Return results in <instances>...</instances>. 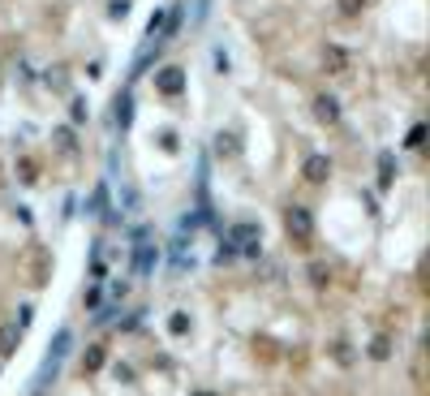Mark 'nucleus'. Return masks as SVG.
<instances>
[{"instance_id": "423d86ee", "label": "nucleus", "mask_w": 430, "mask_h": 396, "mask_svg": "<svg viewBox=\"0 0 430 396\" xmlns=\"http://www.w3.org/2000/svg\"><path fill=\"white\" fill-rule=\"evenodd\" d=\"M69 341H74V336H69V332H61V336H57V345H52V353H47V362H43V379H52V375H57V366H61V358L69 353Z\"/></svg>"}, {"instance_id": "f8f14e48", "label": "nucleus", "mask_w": 430, "mask_h": 396, "mask_svg": "<svg viewBox=\"0 0 430 396\" xmlns=\"http://www.w3.org/2000/svg\"><path fill=\"white\" fill-rule=\"evenodd\" d=\"M99 366H103V349H99V345H91V349L82 353V370H99Z\"/></svg>"}, {"instance_id": "6ab92c4d", "label": "nucleus", "mask_w": 430, "mask_h": 396, "mask_svg": "<svg viewBox=\"0 0 430 396\" xmlns=\"http://www.w3.org/2000/svg\"><path fill=\"white\" fill-rule=\"evenodd\" d=\"M108 13H112V18H121V13H129V0H112V5H108Z\"/></svg>"}, {"instance_id": "7ed1b4c3", "label": "nucleus", "mask_w": 430, "mask_h": 396, "mask_svg": "<svg viewBox=\"0 0 430 396\" xmlns=\"http://www.w3.org/2000/svg\"><path fill=\"white\" fill-rule=\"evenodd\" d=\"M155 86L164 91V95H181V91H185V69H177V65L159 69V74H155Z\"/></svg>"}, {"instance_id": "39448f33", "label": "nucleus", "mask_w": 430, "mask_h": 396, "mask_svg": "<svg viewBox=\"0 0 430 396\" xmlns=\"http://www.w3.org/2000/svg\"><path fill=\"white\" fill-rule=\"evenodd\" d=\"M314 117H318L322 125H336V121H340V99H336V95H318V99H314Z\"/></svg>"}, {"instance_id": "9b49d317", "label": "nucleus", "mask_w": 430, "mask_h": 396, "mask_svg": "<svg viewBox=\"0 0 430 396\" xmlns=\"http://www.w3.org/2000/svg\"><path fill=\"white\" fill-rule=\"evenodd\" d=\"M215 151H220V155H237V134H215Z\"/></svg>"}, {"instance_id": "a211bd4d", "label": "nucleus", "mask_w": 430, "mask_h": 396, "mask_svg": "<svg viewBox=\"0 0 430 396\" xmlns=\"http://www.w3.org/2000/svg\"><path fill=\"white\" fill-rule=\"evenodd\" d=\"M117 121H121V125H129V99H125V95L117 99Z\"/></svg>"}, {"instance_id": "aec40b11", "label": "nucleus", "mask_w": 430, "mask_h": 396, "mask_svg": "<svg viewBox=\"0 0 430 396\" xmlns=\"http://www.w3.org/2000/svg\"><path fill=\"white\" fill-rule=\"evenodd\" d=\"M361 5H366V0H340V9H344V13H357Z\"/></svg>"}, {"instance_id": "20e7f679", "label": "nucleus", "mask_w": 430, "mask_h": 396, "mask_svg": "<svg viewBox=\"0 0 430 396\" xmlns=\"http://www.w3.org/2000/svg\"><path fill=\"white\" fill-rule=\"evenodd\" d=\"M301 173H306V181H314V186H322L332 177V159L327 155H310L306 164H301Z\"/></svg>"}, {"instance_id": "ddd939ff", "label": "nucleus", "mask_w": 430, "mask_h": 396, "mask_svg": "<svg viewBox=\"0 0 430 396\" xmlns=\"http://www.w3.org/2000/svg\"><path fill=\"white\" fill-rule=\"evenodd\" d=\"M392 168H396V159H392V151H383V155H379V181H383V186L392 181Z\"/></svg>"}, {"instance_id": "2eb2a0df", "label": "nucleus", "mask_w": 430, "mask_h": 396, "mask_svg": "<svg viewBox=\"0 0 430 396\" xmlns=\"http://www.w3.org/2000/svg\"><path fill=\"white\" fill-rule=\"evenodd\" d=\"M310 280H314V285L322 289V285H327V280H332V271L322 267V263H314V267H310Z\"/></svg>"}, {"instance_id": "f03ea898", "label": "nucleus", "mask_w": 430, "mask_h": 396, "mask_svg": "<svg viewBox=\"0 0 430 396\" xmlns=\"http://www.w3.org/2000/svg\"><path fill=\"white\" fill-rule=\"evenodd\" d=\"M228 242H233L237 250L254 254V250H258V224H233V229H228ZM233 246H228V250H233Z\"/></svg>"}, {"instance_id": "0eeeda50", "label": "nucleus", "mask_w": 430, "mask_h": 396, "mask_svg": "<svg viewBox=\"0 0 430 396\" xmlns=\"http://www.w3.org/2000/svg\"><path fill=\"white\" fill-rule=\"evenodd\" d=\"M22 263L30 267V280H35V285H43V280H47V254H43L39 246H30V250L22 254Z\"/></svg>"}, {"instance_id": "f3484780", "label": "nucleus", "mask_w": 430, "mask_h": 396, "mask_svg": "<svg viewBox=\"0 0 430 396\" xmlns=\"http://www.w3.org/2000/svg\"><path fill=\"white\" fill-rule=\"evenodd\" d=\"M405 142H409V147H422V142H426V125H413V130H409V138H405Z\"/></svg>"}, {"instance_id": "4468645a", "label": "nucleus", "mask_w": 430, "mask_h": 396, "mask_svg": "<svg viewBox=\"0 0 430 396\" xmlns=\"http://www.w3.org/2000/svg\"><path fill=\"white\" fill-rule=\"evenodd\" d=\"M52 138H57V147H61L65 155H74V147H78V142H74V130H57Z\"/></svg>"}, {"instance_id": "f257e3e1", "label": "nucleus", "mask_w": 430, "mask_h": 396, "mask_svg": "<svg viewBox=\"0 0 430 396\" xmlns=\"http://www.w3.org/2000/svg\"><path fill=\"white\" fill-rule=\"evenodd\" d=\"M284 229H289V237H293V242H301V246H306V242L314 237V215H310V207H297V203H293V207L284 211Z\"/></svg>"}, {"instance_id": "412c9836", "label": "nucleus", "mask_w": 430, "mask_h": 396, "mask_svg": "<svg viewBox=\"0 0 430 396\" xmlns=\"http://www.w3.org/2000/svg\"><path fill=\"white\" fill-rule=\"evenodd\" d=\"M194 396H215V392H194Z\"/></svg>"}, {"instance_id": "1a4fd4ad", "label": "nucleus", "mask_w": 430, "mask_h": 396, "mask_svg": "<svg viewBox=\"0 0 430 396\" xmlns=\"http://www.w3.org/2000/svg\"><path fill=\"white\" fill-rule=\"evenodd\" d=\"M18 336H22L18 323H5V327H0V353H13V349H18Z\"/></svg>"}, {"instance_id": "6e6552de", "label": "nucleus", "mask_w": 430, "mask_h": 396, "mask_svg": "<svg viewBox=\"0 0 430 396\" xmlns=\"http://www.w3.org/2000/svg\"><path fill=\"white\" fill-rule=\"evenodd\" d=\"M322 69H327V74H344L349 69V52L344 47H322Z\"/></svg>"}, {"instance_id": "dca6fc26", "label": "nucleus", "mask_w": 430, "mask_h": 396, "mask_svg": "<svg viewBox=\"0 0 430 396\" xmlns=\"http://www.w3.org/2000/svg\"><path fill=\"white\" fill-rule=\"evenodd\" d=\"M168 332H177V336H181V332H190V319H185V315L177 310V315L168 319Z\"/></svg>"}, {"instance_id": "9d476101", "label": "nucleus", "mask_w": 430, "mask_h": 396, "mask_svg": "<svg viewBox=\"0 0 430 396\" xmlns=\"http://www.w3.org/2000/svg\"><path fill=\"white\" fill-rule=\"evenodd\" d=\"M370 358L374 362H388L392 358V341H388V336H374V341H370Z\"/></svg>"}]
</instances>
